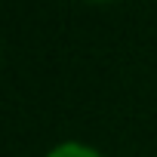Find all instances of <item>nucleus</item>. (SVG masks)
I'll return each mask as SVG.
<instances>
[{
  "instance_id": "f257e3e1",
  "label": "nucleus",
  "mask_w": 157,
  "mask_h": 157,
  "mask_svg": "<svg viewBox=\"0 0 157 157\" xmlns=\"http://www.w3.org/2000/svg\"><path fill=\"white\" fill-rule=\"evenodd\" d=\"M46 157H102V154L86 142H59L46 151Z\"/></svg>"
}]
</instances>
